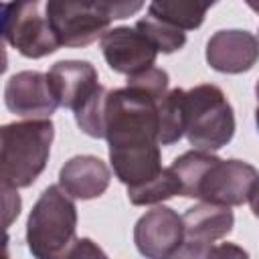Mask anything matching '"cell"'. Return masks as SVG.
I'll return each instance as SVG.
<instances>
[{
  "label": "cell",
  "mask_w": 259,
  "mask_h": 259,
  "mask_svg": "<svg viewBox=\"0 0 259 259\" xmlns=\"http://www.w3.org/2000/svg\"><path fill=\"white\" fill-rule=\"evenodd\" d=\"M158 101L134 85L107 89L103 99V138L109 148L158 144Z\"/></svg>",
  "instance_id": "obj_4"
},
{
  "label": "cell",
  "mask_w": 259,
  "mask_h": 259,
  "mask_svg": "<svg viewBox=\"0 0 259 259\" xmlns=\"http://www.w3.org/2000/svg\"><path fill=\"white\" fill-rule=\"evenodd\" d=\"M6 12H8V4L0 2V36H4V26H6Z\"/></svg>",
  "instance_id": "obj_28"
},
{
  "label": "cell",
  "mask_w": 259,
  "mask_h": 259,
  "mask_svg": "<svg viewBox=\"0 0 259 259\" xmlns=\"http://www.w3.org/2000/svg\"><path fill=\"white\" fill-rule=\"evenodd\" d=\"M22 208V200L16 188L0 180V233H6V229L18 219Z\"/></svg>",
  "instance_id": "obj_22"
},
{
  "label": "cell",
  "mask_w": 259,
  "mask_h": 259,
  "mask_svg": "<svg viewBox=\"0 0 259 259\" xmlns=\"http://www.w3.org/2000/svg\"><path fill=\"white\" fill-rule=\"evenodd\" d=\"M136 249L146 259H170L184 243L182 221L170 206H154L134 227Z\"/></svg>",
  "instance_id": "obj_8"
},
{
  "label": "cell",
  "mask_w": 259,
  "mask_h": 259,
  "mask_svg": "<svg viewBox=\"0 0 259 259\" xmlns=\"http://www.w3.org/2000/svg\"><path fill=\"white\" fill-rule=\"evenodd\" d=\"M55 125L51 119H22L0 125V180L12 188H26L42 174Z\"/></svg>",
  "instance_id": "obj_2"
},
{
  "label": "cell",
  "mask_w": 259,
  "mask_h": 259,
  "mask_svg": "<svg viewBox=\"0 0 259 259\" xmlns=\"http://www.w3.org/2000/svg\"><path fill=\"white\" fill-rule=\"evenodd\" d=\"M109 162L115 178L125 188H136L162 172V154L158 144H138L109 148Z\"/></svg>",
  "instance_id": "obj_14"
},
{
  "label": "cell",
  "mask_w": 259,
  "mask_h": 259,
  "mask_svg": "<svg viewBox=\"0 0 259 259\" xmlns=\"http://www.w3.org/2000/svg\"><path fill=\"white\" fill-rule=\"evenodd\" d=\"M107 87L99 85L95 93L75 111V121L79 130L91 138H103V99Z\"/></svg>",
  "instance_id": "obj_20"
},
{
  "label": "cell",
  "mask_w": 259,
  "mask_h": 259,
  "mask_svg": "<svg viewBox=\"0 0 259 259\" xmlns=\"http://www.w3.org/2000/svg\"><path fill=\"white\" fill-rule=\"evenodd\" d=\"M184 136L194 150L214 152L235 136V111L225 91L212 83L184 89Z\"/></svg>",
  "instance_id": "obj_6"
},
{
  "label": "cell",
  "mask_w": 259,
  "mask_h": 259,
  "mask_svg": "<svg viewBox=\"0 0 259 259\" xmlns=\"http://www.w3.org/2000/svg\"><path fill=\"white\" fill-rule=\"evenodd\" d=\"M4 103L8 111L26 119H49L59 107L47 73L40 71H20L14 73L4 87Z\"/></svg>",
  "instance_id": "obj_10"
},
{
  "label": "cell",
  "mask_w": 259,
  "mask_h": 259,
  "mask_svg": "<svg viewBox=\"0 0 259 259\" xmlns=\"http://www.w3.org/2000/svg\"><path fill=\"white\" fill-rule=\"evenodd\" d=\"M67 259H109V257L93 239L81 237L73 243L71 251L67 253Z\"/></svg>",
  "instance_id": "obj_23"
},
{
  "label": "cell",
  "mask_w": 259,
  "mask_h": 259,
  "mask_svg": "<svg viewBox=\"0 0 259 259\" xmlns=\"http://www.w3.org/2000/svg\"><path fill=\"white\" fill-rule=\"evenodd\" d=\"M168 73L160 67H152L144 73H138L134 77H127V85H134V87H140L142 91L154 95L156 99H162L168 91Z\"/></svg>",
  "instance_id": "obj_21"
},
{
  "label": "cell",
  "mask_w": 259,
  "mask_h": 259,
  "mask_svg": "<svg viewBox=\"0 0 259 259\" xmlns=\"http://www.w3.org/2000/svg\"><path fill=\"white\" fill-rule=\"evenodd\" d=\"M202 259H249V253L235 243H219V245L210 243Z\"/></svg>",
  "instance_id": "obj_24"
},
{
  "label": "cell",
  "mask_w": 259,
  "mask_h": 259,
  "mask_svg": "<svg viewBox=\"0 0 259 259\" xmlns=\"http://www.w3.org/2000/svg\"><path fill=\"white\" fill-rule=\"evenodd\" d=\"M210 243H196V241H184L180 249L170 259H202L204 251Z\"/></svg>",
  "instance_id": "obj_25"
},
{
  "label": "cell",
  "mask_w": 259,
  "mask_h": 259,
  "mask_svg": "<svg viewBox=\"0 0 259 259\" xmlns=\"http://www.w3.org/2000/svg\"><path fill=\"white\" fill-rule=\"evenodd\" d=\"M136 30H140L150 42L152 47L158 51V53H174V51H180L184 45H186V32L166 24V22H160L152 16H146V18H140L134 26Z\"/></svg>",
  "instance_id": "obj_19"
},
{
  "label": "cell",
  "mask_w": 259,
  "mask_h": 259,
  "mask_svg": "<svg viewBox=\"0 0 259 259\" xmlns=\"http://www.w3.org/2000/svg\"><path fill=\"white\" fill-rule=\"evenodd\" d=\"M77 206L57 184L47 186L26 221V245L34 259H67L77 241Z\"/></svg>",
  "instance_id": "obj_5"
},
{
  "label": "cell",
  "mask_w": 259,
  "mask_h": 259,
  "mask_svg": "<svg viewBox=\"0 0 259 259\" xmlns=\"http://www.w3.org/2000/svg\"><path fill=\"white\" fill-rule=\"evenodd\" d=\"M99 45L109 69L115 73L134 77L156 65L158 51L136 28H130V26L109 28L99 38Z\"/></svg>",
  "instance_id": "obj_9"
},
{
  "label": "cell",
  "mask_w": 259,
  "mask_h": 259,
  "mask_svg": "<svg viewBox=\"0 0 259 259\" xmlns=\"http://www.w3.org/2000/svg\"><path fill=\"white\" fill-rule=\"evenodd\" d=\"M184 136V89L166 91L158 101V144L172 146Z\"/></svg>",
  "instance_id": "obj_17"
},
{
  "label": "cell",
  "mask_w": 259,
  "mask_h": 259,
  "mask_svg": "<svg viewBox=\"0 0 259 259\" xmlns=\"http://www.w3.org/2000/svg\"><path fill=\"white\" fill-rule=\"evenodd\" d=\"M180 186V196L221 206L249 204L255 208L259 174L243 160H223L210 152L190 150L168 166Z\"/></svg>",
  "instance_id": "obj_1"
},
{
  "label": "cell",
  "mask_w": 259,
  "mask_h": 259,
  "mask_svg": "<svg viewBox=\"0 0 259 259\" xmlns=\"http://www.w3.org/2000/svg\"><path fill=\"white\" fill-rule=\"evenodd\" d=\"M212 2H188V0H174V2H152L148 6V16L166 22L178 30H194L204 22V16Z\"/></svg>",
  "instance_id": "obj_16"
},
{
  "label": "cell",
  "mask_w": 259,
  "mask_h": 259,
  "mask_svg": "<svg viewBox=\"0 0 259 259\" xmlns=\"http://www.w3.org/2000/svg\"><path fill=\"white\" fill-rule=\"evenodd\" d=\"M8 233H0V259H10L8 253Z\"/></svg>",
  "instance_id": "obj_26"
},
{
  "label": "cell",
  "mask_w": 259,
  "mask_h": 259,
  "mask_svg": "<svg viewBox=\"0 0 259 259\" xmlns=\"http://www.w3.org/2000/svg\"><path fill=\"white\" fill-rule=\"evenodd\" d=\"M111 180V170L109 166L91 154H81L73 156L63 164L59 170V188L79 200H91L101 196Z\"/></svg>",
  "instance_id": "obj_13"
},
{
  "label": "cell",
  "mask_w": 259,
  "mask_h": 259,
  "mask_svg": "<svg viewBox=\"0 0 259 259\" xmlns=\"http://www.w3.org/2000/svg\"><path fill=\"white\" fill-rule=\"evenodd\" d=\"M49 87L59 103V107H67L77 111L99 87L97 69L89 61H57L47 73Z\"/></svg>",
  "instance_id": "obj_12"
},
{
  "label": "cell",
  "mask_w": 259,
  "mask_h": 259,
  "mask_svg": "<svg viewBox=\"0 0 259 259\" xmlns=\"http://www.w3.org/2000/svg\"><path fill=\"white\" fill-rule=\"evenodd\" d=\"M206 63L219 73L239 75L251 71L257 63L259 42L249 30L229 28L217 30L206 42Z\"/></svg>",
  "instance_id": "obj_11"
},
{
  "label": "cell",
  "mask_w": 259,
  "mask_h": 259,
  "mask_svg": "<svg viewBox=\"0 0 259 259\" xmlns=\"http://www.w3.org/2000/svg\"><path fill=\"white\" fill-rule=\"evenodd\" d=\"M176 194H180V186H178V180L170 168H162V172L156 178H152L150 182H146L142 186L127 188V198L136 206L158 204V202L168 200Z\"/></svg>",
  "instance_id": "obj_18"
},
{
  "label": "cell",
  "mask_w": 259,
  "mask_h": 259,
  "mask_svg": "<svg viewBox=\"0 0 259 259\" xmlns=\"http://www.w3.org/2000/svg\"><path fill=\"white\" fill-rule=\"evenodd\" d=\"M40 2H10L6 12L4 40H8L22 57L42 59L59 49V42L40 14Z\"/></svg>",
  "instance_id": "obj_7"
},
{
  "label": "cell",
  "mask_w": 259,
  "mask_h": 259,
  "mask_svg": "<svg viewBox=\"0 0 259 259\" xmlns=\"http://www.w3.org/2000/svg\"><path fill=\"white\" fill-rule=\"evenodd\" d=\"M142 2H45V18L59 47H87L101 38L113 20L142 10Z\"/></svg>",
  "instance_id": "obj_3"
},
{
  "label": "cell",
  "mask_w": 259,
  "mask_h": 259,
  "mask_svg": "<svg viewBox=\"0 0 259 259\" xmlns=\"http://www.w3.org/2000/svg\"><path fill=\"white\" fill-rule=\"evenodd\" d=\"M6 67H8V55L4 47V36H0V75L6 71Z\"/></svg>",
  "instance_id": "obj_27"
},
{
  "label": "cell",
  "mask_w": 259,
  "mask_h": 259,
  "mask_svg": "<svg viewBox=\"0 0 259 259\" xmlns=\"http://www.w3.org/2000/svg\"><path fill=\"white\" fill-rule=\"evenodd\" d=\"M180 221L184 229V241L212 243L217 239L227 237L233 231L235 214L229 206L200 202L186 208Z\"/></svg>",
  "instance_id": "obj_15"
}]
</instances>
